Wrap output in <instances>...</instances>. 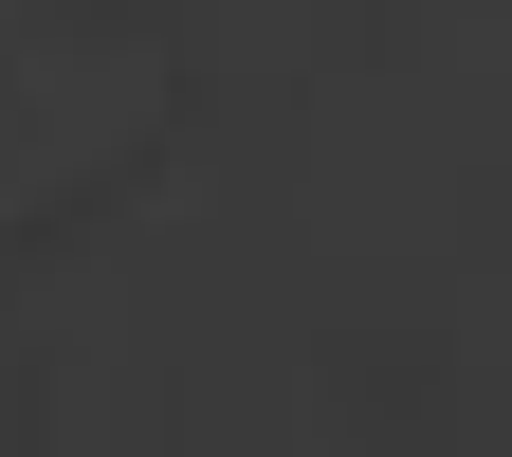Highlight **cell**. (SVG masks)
<instances>
[]
</instances>
